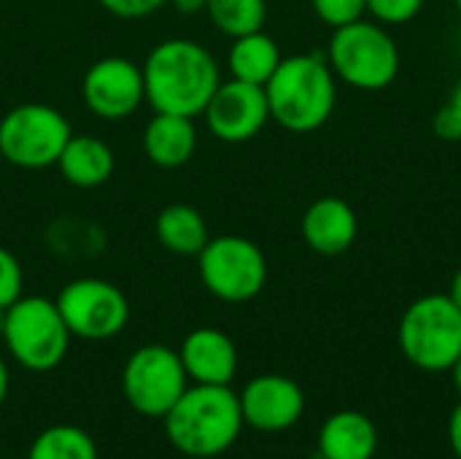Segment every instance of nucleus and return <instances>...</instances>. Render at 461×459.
<instances>
[{
	"instance_id": "19",
	"label": "nucleus",
	"mask_w": 461,
	"mask_h": 459,
	"mask_svg": "<svg viewBox=\"0 0 461 459\" xmlns=\"http://www.w3.org/2000/svg\"><path fill=\"white\" fill-rule=\"evenodd\" d=\"M281 60L284 57H281L276 38H270L265 30H257V32L232 38V46L227 51V70H230V78L265 87L270 76L276 73V68L281 65Z\"/></svg>"
},
{
	"instance_id": "23",
	"label": "nucleus",
	"mask_w": 461,
	"mask_h": 459,
	"mask_svg": "<svg viewBox=\"0 0 461 459\" xmlns=\"http://www.w3.org/2000/svg\"><path fill=\"white\" fill-rule=\"evenodd\" d=\"M311 5H313V14L319 16V22H324L332 30L354 24V22L365 19V14H367L365 0H311Z\"/></svg>"
},
{
	"instance_id": "28",
	"label": "nucleus",
	"mask_w": 461,
	"mask_h": 459,
	"mask_svg": "<svg viewBox=\"0 0 461 459\" xmlns=\"http://www.w3.org/2000/svg\"><path fill=\"white\" fill-rule=\"evenodd\" d=\"M448 444L454 454L461 459V403L451 411V419H448Z\"/></svg>"
},
{
	"instance_id": "20",
	"label": "nucleus",
	"mask_w": 461,
	"mask_h": 459,
	"mask_svg": "<svg viewBox=\"0 0 461 459\" xmlns=\"http://www.w3.org/2000/svg\"><path fill=\"white\" fill-rule=\"evenodd\" d=\"M154 233H157V241L162 243V249H167L178 257H197L211 238L203 214L189 203L165 206L157 214Z\"/></svg>"
},
{
	"instance_id": "13",
	"label": "nucleus",
	"mask_w": 461,
	"mask_h": 459,
	"mask_svg": "<svg viewBox=\"0 0 461 459\" xmlns=\"http://www.w3.org/2000/svg\"><path fill=\"white\" fill-rule=\"evenodd\" d=\"M238 398L246 427L257 433H286L305 411V395L300 384L278 373L251 379Z\"/></svg>"
},
{
	"instance_id": "11",
	"label": "nucleus",
	"mask_w": 461,
	"mask_h": 459,
	"mask_svg": "<svg viewBox=\"0 0 461 459\" xmlns=\"http://www.w3.org/2000/svg\"><path fill=\"white\" fill-rule=\"evenodd\" d=\"M81 97L97 119H127L146 103L143 68L119 54L103 57L86 68L81 81Z\"/></svg>"
},
{
	"instance_id": "12",
	"label": "nucleus",
	"mask_w": 461,
	"mask_h": 459,
	"mask_svg": "<svg viewBox=\"0 0 461 459\" xmlns=\"http://www.w3.org/2000/svg\"><path fill=\"white\" fill-rule=\"evenodd\" d=\"M205 127L224 143H246L257 138L270 122V106L265 87L238 78L221 81L203 111Z\"/></svg>"
},
{
	"instance_id": "18",
	"label": "nucleus",
	"mask_w": 461,
	"mask_h": 459,
	"mask_svg": "<svg viewBox=\"0 0 461 459\" xmlns=\"http://www.w3.org/2000/svg\"><path fill=\"white\" fill-rule=\"evenodd\" d=\"M57 168L70 187L95 189L113 176L116 157L113 149L95 135H70L57 160Z\"/></svg>"
},
{
	"instance_id": "35",
	"label": "nucleus",
	"mask_w": 461,
	"mask_h": 459,
	"mask_svg": "<svg viewBox=\"0 0 461 459\" xmlns=\"http://www.w3.org/2000/svg\"><path fill=\"white\" fill-rule=\"evenodd\" d=\"M184 459H219V457H184Z\"/></svg>"
},
{
	"instance_id": "6",
	"label": "nucleus",
	"mask_w": 461,
	"mask_h": 459,
	"mask_svg": "<svg viewBox=\"0 0 461 459\" xmlns=\"http://www.w3.org/2000/svg\"><path fill=\"white\" fill-rule=\"evenodd\" d=\"M405 360L427 373L451 371L461 354V308L448 295H424L413 300L397 330Z\"/></svg>"
},
{
	"instance_id": "14",
	"label": "nucleus",
	"mask_w": 461,
	"mask_h": 459,
	"mask_svg": "<svg viewBox=\"0 0 461 459\" xmlns=\"http://www.w3.org/2000/svg\"><path fill=\"white\" fill-rule=\"evenodd\" d=\"M184 371L194 384L230 387L238 373V346L235 341L216 327L192 330L178 349Z\"/></svg>"
},
{
	"instance_id": "2",
	"label": "nucleus",
	"mask_w": 461,
	"mask_h": 459,
	"mask_svg": "<svg viewBox=\"0 0 461 459\" xmlns=\"http://www.w3.org/2000/svg\"><path fill=\"white\" fill-rule=\"evenodd\" d=\"M162 427L184 457H221L235 446L246 422L232 387L192 384L162 417Z\"/></svg>"
},
{
	"instance_id": "8",
	"label": "nucleus",
	"mask_w": 461,
	"mask_h": 459,
	"mask_svg": "<svg viewBox=\"0 0 461 459\" xmlns=\"http://www.w3.org/2000/svg\"><path fill=\"white\" fill-rule=\"evenodd\" d=\"M197 273L216 300L249 303L267 284V257L243 235H216L197 254Z\"/></svg>"
},
{
	"instance_id": "32",
	"label": "nucleus",
	"mask_w": 461,
	"mask_h": 459,
	"mask_svg": "<svg viewBox=\"0 0 461 459\" xmlns=\"http://www.w3.org/2000/svg\"><path fill=\"white\" fill-rule=\"evenodd\" d=\"M451 379H454V387H456V392L461 395V354L456 357V363L451 365Z\"/></svg>"
},
{
	"instance_id": "10",
	"label": "nucleus",
	"mask_w": 461,
	"mask_h": 459,
	"mask_svg": "<svg viewBox=\"0 0 461 459\" xmlns=\"http://www.w3.org/2000/svg\"><path fill=\"white\" fill-rule=\"evenodd\" d=\"M68 330L81 341H111L130 322L127 295L105 279H73L54 298Z\"/></svg>"
},
{
	"instance_id": "34",
	"label": "nucleus",
	"mask_w": 461,
	"mask_h": 459,
	"mask_svg": "<svg viewBox=\"0 0 461 459\" xmlns=\"http://www.w3.org/2000/svg\"><path fill=\"white\" fill-rule=\"evenodd\" d=\"M456 3V11H459V16H461V0H454Z\"/></svg>"
},
{
	"instance_id": "1",
	"label": "nucleus",
	"mask_w": 461,
	"mask_h": 459,
	"mask_svg": "<svg viewBox=\"0 0 461 459\" xmlns=\"http://www.w3.org/2000/svg\"><path fill=\"white\" fill-rule=\"evenodd\" d=\"M143 68L146 103L159 114L197 119L221 84L216 57L192 38H167L157 43Z\"/></svg>"
},
{
	"instance_id": "25",
	"label": "nucleus",
	"mask_w": 461,
	"mask_h": 459,
	"mask_svg": "<svg viewBox=\"0 0 461 459\" xmlns=\"http://www.w3.org/2000/svg\"><path fill=\"white\" fill-rule=\"evenodd\" d=\"M22 289H24V271L19 260L0 246V311L16 303L22 298Z\"/></svg>"
},
{
	"instance_id": "4",
	"label": "nucleus",
	"mask_w": 461,
	"mask_h": 459,
	"mask_svg": "<svg viewBox=\"0 0 461 459\" xmlns=\"http://www.w3.org/2000/svg\"><path fill=\"white\" fill-rule=\"evenodd\" d=\"M11 360L30 373H49L62 365L70 349V330L54 300L22 295L3 311L0 327Z\"/></svg>"
},
{
	"instance_id": "5",
	"label": "nucleus",
	"mask_w": 461,
	"mask_h": 459,
	"mask_svg": "<svg viewBox=\"0 0 461 459\" xmlns=\"http://www.w3.org/2000/svg\"><path fill=\"white\" fill-rule=\"evenodd\" d=\"M327 62L343 84L359 92H381L400 76V46L381 22L359 19L332 30Z\"/></svg>"
},
{
	"instance_id": "17",
	"label": "nucleus",
	"mask_w": 461,
	"mask_h": 459,
	"mask_svg": "<svg viewBox=\"0 0 461 459\" xmlns=\"http://www.w3.org/2000/svg\"><path fill=\"white\" fill-rule=\"evenodd\" d=\"M378 452V427L362 411H338L319 430L321 459H373Z\"/></svg>"
},
{
	"instance_id": "27",
	"label": "nucleus",
	"mask_w": 461,
	"mask_h": 459,
	"mask_svg": "<svg viewBox=\"0 0 461 459\" xmlns=\"http://www.w3.org/2000/svg\"><path fill=\"white\" fill-rule=\"evenodd\" d=\"M432 133H435L438 138H443V141H461V122L459 116H456V111H454L448 103L435 114V119H432Z\"/></svg>"
},
{
	"instance_id": "7",
	"label": "nucleus",
	"mask_w": 461,
	"mask_h": 459,
	"mask_svg": "<svg viewBox=\"0 0 461 459\" xmlns=\"http://www.w3.org/2000/svg\"><path fill=\"white\" fill-rule=\"evenodd\" d=\"M70 135V122L54 106L19 103L0 119V157L22 170L51 168Z\"/></svg>"
},
{
	"instance_id": "22",
	"label": "nucleus",
	"mask_w": 461,
	"mask_h": 459,
	"mask_svg": "<svg viewBox=\"0 0 461 459\" xmlns=\"http://www.w3.org/2000/svg\"><path fill=\"white\" fill-rule=\"evenodd\" d=\"M205 14L219 32L240 38L265 27L267 0H208Z\"/></svg>"
},
{
	"instance_id": "26",
	"label": "nucleus",
	"mask_w": 461,
	"mask_h": 459,
	"mask_svg": "<svg viewBox=\"0 0 461 459\" xmlns=\"http://www.w3.org/2000/svg\"><path fill=\"white\" fill-rule=\"evenodd\" d=\"M103 11L119 16V19H143L157 14L167 0H97Z\"/></svg>"
},
{
	"instance_id": "24",
	"label": "nucleus",
	"mask_w": 461,
	"mask_h": 459,
	"mask_svg": "<svg viewBox=\"0 0 461 459\" xmlns=\"http://www.w3.org/2000/svg\"><path fill=\"white\" fill-rule=\"evenodd\" d=\"M367 14L381 24H408L416 19L427 0H365Z\"/></svg>"
},
{
	"instance_id": "33",
	"label": "nucleus",
	"mask_w": 461,
	"mask_h": 459,
	"mask_svg": "<svg viewBox=\"0 0 461 459\" xmlns=\"http://www.w3.org/2000/svg\"><path fill=\"white\" fill-rule=\"evenodd\" d=\"M448 106H451V108L456 111V116H459V122H461V81L456 84V89H454V95H451Z\"/></svg>"
},
{
	"instance_id": "16",
	"label": "nucleus",
	"mask_w": 461,
	"mask_h": 459,
	"mask_svg": "<svg viewBox=\"0 0 461 459\" xmlns=\"http://www.w3.org/2000/svg\"><path fill=\"white\" fill-rule=\"evenodd\" d=\"M194 149H197L194 119L154 111V116L143 130V154L151 165L176 170L192 160Z\"/></svg>"
},
{
	"instance_id": "3",
	"label": "nucleus",
	"mask_w": 461,
	"mask_h": 459,
	"mask_svg": "<svg viewBox=\"0 0 461 459\" xmlns=\"http://www.w3.org/2000/svg\"><path fill=\"white\" fill-rule=\"evenodd\" d=\"M270 119L284 130L305 135L324 127L338 106V78L319 51L284 57L265 84Z\"/></svg>"
},
{
	"instance_id": "15",
	"label": "nucleus",
	"mask_w": 461,
	"mask_h": 459,
	"mask_svg": "<svg viewBox=\"0 0 461 459\" xmlns=\"http://www.w3.org/2000/svg\"><path fill=\"white\" fill-rule=\"evenodd\" d=\"M303 241L311 252L324 257H338L348 252L359 235V219L351 203L343 197H319L313 200L300 222Z\"/></svg>"
},
{
	"instance_id": "9",
	"label": "nucleus",
	"mask_w": 461,
	"mask_h": 459,
	"mask_svg": "<svg viewBox=\"0 0 461 459\" xmlns=\"http://www.w3.org/2000/svg\"><path fill=\"white\" fill-rule=\"evenodd\" d=\"M189 376L176 349L146 344L135 349L122 368V392L130 409L146 419H162L186 392Z\"/></svg>"
},
{
	"instance_id": "29",
	"label": "nucleus",
	"mask_w": 461,
	"mask_h": 459,
	"mask_svg": "<svg viewBox=\"0 0 461 459\" xmlns=\"http://www.w3.org/2000/svg\"><path fill=\"white\" fill-rule=\"evenodd\" d=\"M167 3H173V8L178 14H186V16L205 14V5H208V0H167Z\"/></svg>"
},
{
	"instance_id": "31",
	"label": "nucleus",
	"mask_w": 461,
	"mask_h": 459,
	"mask_svg": "<svg viewBox=\"0 0 461 459\" xmlns=\"http://www.w3.org/2000/svg\"><path fill=\"white\" fill-rule=\"evenodd\" d=\"M448 298L456 303L461 308V268L454 273V279H451V289H448Z\"/></svg>"
},
{
	"instance_id": "30",
	"label": "nucleus",
	"mask_w": 461,
	"mask_h": 459,
	"mask_svg": "<svg viewBox=\"0 0 461 459\" xmlns=\"http://www.w3.org/2000/svg\"><path fill=\"white\" fill-rule=\"evenodd\" d=\"M8 390H11V373H8V363L0 357V409L8 398Z\"/></svg>"
},
{
	"instance_id": "21",
	"label": "nucleus",
	"mask_w": 461,
	"mask_h": 459,
	"mask_svg": "<svg viewBox=\"0 0 461 459\" xmlns=\"http://www.w3.org/2000/svg\"><path fill=\"white\" fill-rule=\"evenodd\" d=\"M27 459H100V454L95 438L84 427L51 425L32 438Z\"/></svg>"
}]
</instances>
